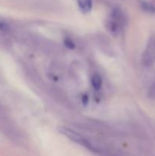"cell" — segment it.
Segmentation results:
<instances>
[{
	"instance_id": "cell-2",
	"label": "cell",
	"mask_w": 155,
	"mask_h": 156,
	"mask_svg": "<svg viewBox=\"0 0 155 156\" xmlns=\"http://www.w3.org/2000/svg\"><path fill=\"white\" fill-rule=\"evenodd\" d=\"M122 16L121 11L118 9H113L110 18L108 20L107 27L112 34H117L119 32L121 27Z\"/></svg>"
},
{
	"instance_id": "cell-3",
	"label": "cell",
	"mask_w": 155,
	"mask_h": 156,
	"mask_svg": "<svg viewBox=\"0 0 155 156\" xmlns=\"http://www.w3.org/2000/svg\"><path fill=\"white\" fill-rule=\"evenodd\" d=\"M79 9L83 13H88L91 12L93 5V0H77Z\"/></svg>"
},
{
	"instance_id": "cell-5",
	"label": "cell",
	"mask_w": 155,
	"mask_h": 156,
	"mask_svg": "<svg viewBox=\"0 0 155 156\" xmlns=\"http://www.w3.org/2000/svg\"><path fill=\"white\" fill-rule=\"evenodd\" d=\"M64 44H65V46L67 47V48L70 49V50H73V49L75 48L76 47L74 41L68 37L65 38V40H64Z\"/></svg>"
},
{
	"instance_id": "cell-8",
	"label": "cell",
	"mask_w": 155,
	"mask_h": 156,
	"mask_svg": "<svg viewBox=\"0 0 155 156\" xmlns=\"http://www.w3.org/2000/svg\"><path fill=\"white\" fill-rule=\"evenodd\" d=\"M81 101L83 103L84 105H88V102H89V98L87 94H83L81 98Z\"/></svg>"
},
{
	"instance_id": "cell-1",
	"label": "cell",
	"mask_w": 155,
	"mask_h": 156,
	"mask_svg": "<svg viewBox=\"0 0 155 156\" xmlns=\"http://www.w3.org/2000/svg\"><path fill=\"white\" fill-rule=\"evenodd\" d=\"M59 132L60 133L63 134L64 136L68 137L69 140H71V141L74 142V143H78V144L81 145V146H84L86 149H88V150L91 151V152H94V153H99V151L95 146H93L88 140L83 137L82 136H81L80 134H78V133L74 132V131L71 130V129H68L66 127H60L59 128Z\"/></svg>"
},
{
	"instance_id": "cell-4",
	"label": "cell",
	"mask_w": 155,
	"mask_h": 156,
	"mask_svg": "<svg viewBox=\"0 0 155 156\" xmlns=\"http://www.w3.org/2000/svg\"><path fill=\"white\" fill-rule=\"evenodd\" d=\"M91 84H92V86L94 87V89L100 90L102 87V84H103V80H102V78L100 77V76L97 74L94 75L92 76V79H91Z\"/></svg>"
},
{
	"instance_id": "cell-9",
	"label": "cell",
	"mask_w": 155,
	"mask_h": 156,
	"mask_svg": "<svg viewBox=\"0 0 155 156\" xmlns=\"http://www.w3.org/2000/svg\"><path fill=\"white\" fill-rule=\"evenodd\" d=\"M150 97H151L152 98L155 99V85L154 86H153V88L150 89Z\"/></svg>"
},
{
	"instance_id": "cell-7",
	"label": "cell",
	"mask_w": 155,
	"mask_h": 156,
	"mask_svg": "<svg viewBox=\"0 0 155 156\" xmlns=\"http://www.w3.org/2000/svg\"><path fill=\"white\" fill-rule=\"evenodd\" d=\"M142 5H143V8H144V9H145L146 11H148V12H155L154 8H153L152 5H150V4H147V3H143Z\"/></svg>"
},
{
	"instance_id": "cell-6",
	"label": "cell",
	"mask_w": 155,
	"mask_h": 156,
	"mask_svg": "<svg viewBox=\"0 0 155 156\" xmlns=\"http://www.w3.org/2000/svg\"><path fill=\"white\" fill-rule=\"evenodd\" d=\"M0 30L4 32H7L9 30V26L8 25L7 23L4 21H0Z\"/></svg>"
}]
</instances>
